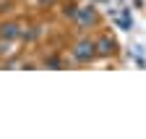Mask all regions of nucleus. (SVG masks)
I'll use <instances>...</instances> for the list:
<instances>
[{
    "label": "nucleus",
    "mask_w": 146,
    "mask_h": 139,
    "mask_svg": "<svg viewBox=\"0 0 146 139\" xmlns=\"http://www.w3.org/2000/svg\"><path fill=\"white\" fill-rule=\"evenodd\" d=\"M94 55H97V42H89V40H84V42H78L76 47H73V58H76V60H81V63L91 60Z\"/></svg>",
    "instance_id": "f257e3e1"
},
{
    "label": "nucleus",
    "mask_w": 146,
    "mask_h": 139,
    "mask_svg": "<svg viewBox=\"0 0 146 139\" xmlns=\"http://www.w3.org/2000/svg\"><path fill=\"white\" fill-rule=\"evenodd\" d=\"M18 34H21L18 24H13V21H5V24H0V37H3V40H16Z\"/></svg>",
    "instance_id": "f03ea898"
},
{
    "label": "nucleus",
    "mask_w": 146,
    "mask_h": 139,
    "mask_svg": "<svg viewBox=\"0 0 146 139\" xmlns=\"http://www.w3.org/2000/svg\"><path fill=\"white\" fill-rule=\"evenodd\" d=\"M97 53H102V55L115 53V42H112V40H102V42H97Z\"/></svg>",
    "instance_id": "7ed1b4c3"
},
{
    "label": "nucleus",
    "mask_w": 146,
    "mask_h": 139,
    "mask_svg": "<svg viewBox=\"0 0 146 139\" xmlns=\"http://www.w3.org/2000/svg\"><path fill=\"white\" fill-rule=\"evenodd\" d=\"M89 21H91V13L84 11V13H81V26H89Z\"/></svg>",
    "instance_id": "20e7f679"
}]
</instances>
